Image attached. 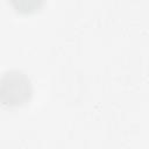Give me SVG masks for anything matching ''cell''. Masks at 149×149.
<instances>
[{
    "mask_svg": "<svg viewBox=\"0 0 149 149\" xmlns=\"http://www.w3.org/2000/svg\"><path fill=\"white\" fill-rule=\"evenodd\" d=\"M33 95V85L29 77L20 70H8L0 77V104L5 107L26 105Z\"/></svg>",
    "mask_w": 149,
    "mask_h": 149,
    "instance_id": "obj_1",
    "label": "cell"
},
{
    "mask_svg": "<svg viewBox=\"0 0 149 149\" xmlns=\"http://www.w3.org/2000/svg\"><path fill=\"white\" fill-rule=\"evenodd\" d=\"M12 7L20 14H33L44 3V0H9Z\"/></svg>",
    "mask_w": 149,
    "mask_h": 149,
    "instance_id": "obj_2",
    "label": "cell"
}]
</instances>
